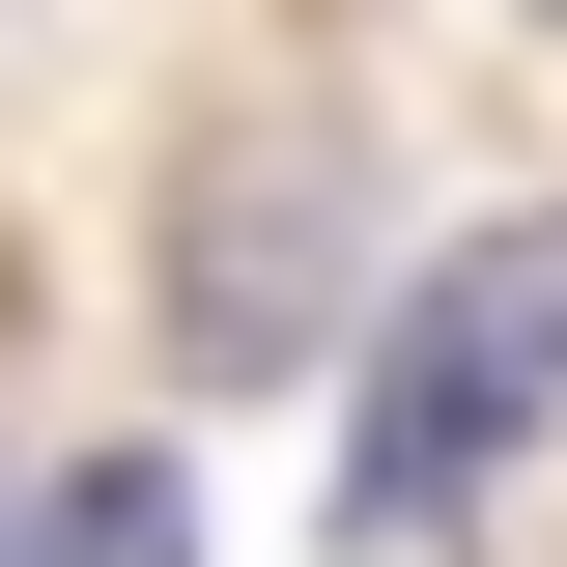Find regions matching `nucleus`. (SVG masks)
<instances>
[{
    "mask_svg": "<svg viewBox=\"0 0 567 567\" xmlns=\"http://www.w3.org/2000/svg\"><path fill=\"white\" fill-rule=\"evenodd\" d=\"M567 425V227H454V256L369 312V425H341V539H454Z\"/></svg>",
    "mask_w": 567,
    "mask_h": 567,
    "instance_id": "f257e3e1",
    "label": "nucleus"
},
{
    "mask_svg": "<svg viewBox=\"0 0 567 567\" xmlns=\"http://www.w3.org/2000/svg\"><path fill=\"white\" fill-rule=\"evenodd\" d=\"M0 567H199V511H171V454H85V483L0 511Z\"/></svg>",
    "mask_w": 567,
    "mask_h": 567,
    "instance_id": "f03ea898",
    "label": "nucleus"
}]
</instances>
